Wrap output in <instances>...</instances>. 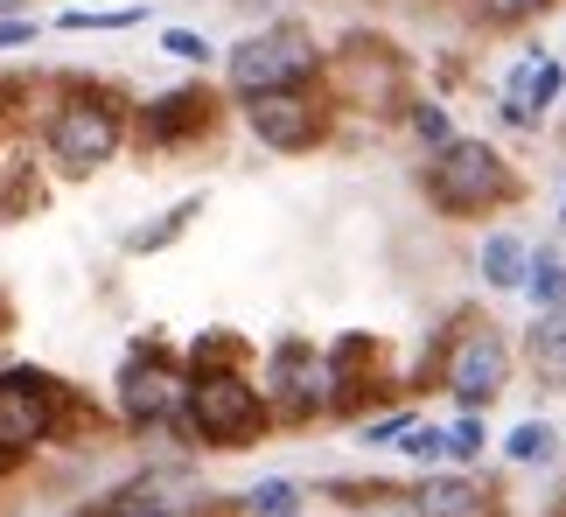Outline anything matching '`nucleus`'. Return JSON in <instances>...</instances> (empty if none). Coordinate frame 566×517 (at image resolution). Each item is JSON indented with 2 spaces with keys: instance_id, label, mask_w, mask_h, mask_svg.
<instances>
[{
  "instance_id": "nucleus-8",
  "label": "nucleus",
  "mask_w": 566,
  "mask_h": 517,
  "mask_svg": "<svg viewBox=\"0 0 566 517\" xmlns=\"http://www.w3.org/2000/svg\"><path fill=\"white\" fill-rule=\"evenodd\" d=\"M511 384V342L496 321H469L454 329L448 357H441V392L462 405V413H490V399Z\"/></svg>"
},
{
  "instance_id": "nucleus-5",
  "label": "nucleus",
  "mask_w": 566,
  "mask_h": 517,
  "mask_svg": "<svg viewBox=\"0 0 566 517\" xmlns=\"http://www.w3.org/2000/svg\"><path fill=\"white\" fill-rule=\"evenodd\" d=\"M77 399L63 392L50 371H35V363H14V371H0V455L29 462L42 455L63 426H71Z\"/></svg>"
},
{
  "instance_id": "nucleus-1",
  "label": "nucleus",
  "mask_w": 566,
  "mask_h": 517,
  "mask_svg": "<svg viewBox=\"0 0 566 517\" xmlns=\"http://www.w3.org/2000/svg\"><path fill=\"white\" fill-rule=\"evenodd\" d=\"M182 413L176 434H189L196 447H245L266 434V399H259V378H245L238 363H182Z\"/></svg>"
},
{
  "instance_id": "nucleus-18",
  "label": "nucleus",
  "mask_w": 566,
  "mask_h": 517,
  "mask_svg": "<svg viewBox=\"0 0 566 517\" xmlns=\"http://www.w3.org/2000/svg\"><path fill=\"white\" fill-rule=\"evenodd\" d=\"M301 483L294 476H259L252 489H245V517H301Z\"/></svg>"
},
{
  "instance_id": "nucleus-19",
  "label": "nucleus",
  "mask_w": 566,
  "mask_h": 517,
  "mask_svg": "<svg viewBox=\"0 0 566 517\" xmlns=\"http://www.w3.org/2000/svg\"><path fill=\"white\" fill-rule=\"evenodd\" d=\"M134 21H147V8H63L56 29L63 35H113V29H134Z\"/></svg>"
},
{
  "instance_id": "nucleus-28",
  "label": "nucleus",
  "mask_w": 566,
  "mask_h": 517,
  "mask_svg": "<svg viewBox=\"0 0 566 517\" xmlns=\"http://www.w3.org/2000/svg\"><path fill=\"white\" fill-rule=\"evenodd\" d=\"M35 35H42V29H35L29 14H8V21H0V50H29Z\"/></svg>"
},
{
  "instance_id": "nucleus-11",
  "label": "nucleus",
  "mask_w": 566,
  "mask_h": 517,
  "mask_svg": "<svg viewBox=\"0 0 566 517\" xmlns=\"http://www.w3.org/2000/svg\"><path fill=\"white\" fill-rule=\"evenodd\" d=\"M559 92H566V63L546 56V50H525L517 71H511V84H504V119L511 126H538L559 105Z\"/></svg>"
},
{
  "instance_id": "nucleus-25",
  "label": "nucleus",
  "mask_w": 566,
  "mask_h": 517,
  "mask_svg": "<svg viewBox=\"0 0 566 517\" xmlns=\"http://www.w3.org/2000/svg\"><path fill=\"white\" fill-rule=\"evenodd\" d=\"M161 50L176 56V63H217V42L196 35V29H161Z\"/></svg>"
},
{
  "instance_id": "nucleus-30",
  "label": "nucleus",
  "mask_w": 566,
  "mask_h": 517,
  "mask_svg": "<svg viewBox=\"0 0 566 517\" xmlns=\"http://www.w3.org/2000/svg\"><path fill=\"white\" fill-rule=\"evenodd\" d=\"M559 231H566V197H559Z\"/></svg>"
},
{
  "instance_id": "nucleus-12",
  "label": "nucleus",
  "mask_w": 566,
  "mask_h": 517,
  "mask_svg": "<svg viewBox=\"0 0 566 517\" xmlns=\"http://www.w3.org/2000/svg\"><path fill=\"white\" fill-rule=\"evenodd\" d=\"M210 134V92L203 84H182V92H161L140 105V140L147 147H176V140H196Z\"/></svg>"
},
{
  "instance_id": "nucleus-29",
  "label": "nucleus",
  "mask_w": 566,
  "mask_h": 517,
  "mask_svg": "<svg viewBox=\"0 0 566 517\" xmlns=\"http://www.w3.org/2000/svg\"><path fill=\"white\" fill-rule=\"evenodd\" d=\"M8 14H21V0H0V21H8Z\"/></svg>"
},
{
  "instance_id": "nucleus-4",
  "label": "nucleus",
  "mask_w": 566,
  "mask_h": 517,
  "mask_svg": "<svg viewBox=\"0 0 566 517\" xmlns=\"http://www.w3.org/2000/svg\"><path fill=\"white\" fill-rule=\"evenodd\" d=\"M322 77V50L315 35L301 29H252L245 42H231L224 50V84L231 98H266V92H301V84Z\"/></svg>"
},
{
  "instance_id": "nucleus-9",
  "label": "nucleus",
  "mask_w": 566,
  "mask_h": 517,
  "mask_svg": "<svg viewBox=\"0 0 566 517\" xmlns=\"http://www.w3.org/2000/svg\"><path fill=\"white\" fill-rule=\"evenodd\" d=\"M329 113L336 105L301 84V92H266V98H245V134L273 155H308V147L329 140Z\"/></svg>"
},
{
  "instance_id": "nucleus-23",
  "label": "nucleus",
  "mask_w": 566,
  "mask_h": 517,
  "mask_svg": "<svg viewBox=\"0 0 566 517\" xmlns=\"http://www.w3.org/2000/svg\"><path fill=\"white\" fill-rule=\"evenodd\" d=\"M391 447H399L406 462H420L427 476H433V468H448V434H441V426H433V420H412V426H406V434L391 441Z\"/></svg>"
},
{
  "instance_id": "nucleus-15",
  "label": "nucleus",
  "mask_w": 566,
  "mask_h": 517,
  "mask_svg": "<svg viewBox=\"0 0 566 517\" xmlns=\"http://www.w3.org/2000/svg\"><path fill=\"white\" fill-rule=\"evenodd\" d=\"M525 350H532V371L546 378L553 392H566V300L532 321V342H525Z\"/></svg>"
},
{
  "instance_id": "nucleus-3",
  "label": "nucleus",
  "mask_w": 566,
  "mask_h": 517,
  "mask_svg": "<svg viewBox=\"0 0 566 517\" xmlns=\"http://www.w3.org/2000/svg\"><path fill=\"white\" fill-rule=\"evenodd\" d=\"M126 134H134L126 105L92 92V84H77V92H63L50 105V119H42V155H50L63 176H98L105 161H119Z\"/></svg>"
},
{
  "instance_id": "nucleus-24",
  "label": "nucleus",
  "mask_w": 566,
  "mask_h": 517,
  "mask_svg": "<svg viewBox=\"0 0 566 517\" xmlns=\"http://www.w3.org/2000/svg\"><path fill=\"white\" fill-rule=\"evenodd\" d=\"M412 420H420L412 405H391V413H378V420H364V426H357V441H364V447H391Z\"/></svg>"
},
{
  "instance_id": "nucleus-22",
  "label": "nucleus",
  "mask_w": 566,
  "mask_h": 517,
  "mask_svg": "<svg viewBox=\"0 0 566 517\" xmlns=\"http://www.w3.org/2000/svg\"><path fill=\"white\" fill-rule=\"evenodd\" d=\"M448 434V468H475L483 462V447H490V420L483 413H462L454 426H441Z\"/></svg>"
},
{
  "instance_id": "nucleus-17",
  "label": "nucleus",
  "mask_w": 566,
  "mask_h": 517,
  "mask_svg": "<svg viewBox=\"0 0 566 517\" xmlns=\"http://www.w3.org/2000/svg\"><path fill=\"white\" fill-rule=\"evenodd\" d=\"M553 455H559V426L553 420H517L511 434H504V462H517V468L553 462Z\"/></svg>"
},
{
  "instance_id": "nucleus-2",
  "label": "nucleus",
  "mask_w": 566,
  "mask_h": 517,
  "mask_svg": "<svg viewBox=\"0 0 566 517\" xmlns=\"http://www.w3.org/2000/svg\"><path fill=\"white\" fill-rule=\"evenodd\" d=\"M420 189L441 218H490V210L517 203V168L496 155L490 140L475 134H454L448 147H433L427 168H420Z\"/></svg>"
},
{
  "instance_id": "nucleus-10",
  "label": "nucleus",
  "mask_w": 566,
  "mask_h": 517,
  "mask_svg": "<svg viewBox=\"0 0 566 517\" xmlns=\"http://www.w3.org/2000/svg\"><path fill=\"white\" fill-rule=\"evenodd\" d=\"M322 71H329V105H371V113H385V105H406V63L385 50V42H350L336 63L322 56Z\"/></svg>"
},
{
  "instance_id": "nucleus-26",
  "label": "nucleus",
  "mask_w": 566,
  "mask_h": 517,
  "mask_svg": "<svg viewBox=\"0 0 566 517\" xmlns=\"http://www.w3.org/2000/svg\"><path fill=\"white\" fill-rule=\"evenodd\" d=\"M357 504V517H412V504H406V489H364V497H350Z\"/></svg>"
},
{
  "instance_id": "nucleus-27",
  "label": "nucleus",
  "mask_w": 566,
  "mask_h": 517,
  "mask_svg": "<svg viewBox=\"0 0 566 517\" xmlns=\"http://www.w3.org/2000/svg\"><path fill=\"white\" fill-rule=\"evenodd\" d=\"M475 8H483V21H532V14H546V8H559V0H475Z\"/></svg>"
},
{
  "instance_id": "nucleus-16",
  "label": "nucleus",
  "mask_w": 566,
  "mask_h": 517,
  "mask_svg": "<svg viewBox=\"0 0 566 517\" xmlns=\"http://www.w3.org/2000/svg\"><path fill=\"white\" fill-rule=\"evenodd\" d=\"M517 294H532V308H538V315L559 308V300H566V258H559L553 245H538V252L525 258V287H517Z\"/></svg>"
},
{
  "instance_id": "nucleus-6",
  "label": "nucleus",
  "mask_w": 566,
  "mask_h": 517,
  "mask_svg": "<svg viewBox=\"0 0 566 517\" xmlns=\"http://www.w3.org/2000/svg\"><path fill=\"white\" fill-rule=\"evenodd\" d=\"M259 399H266V420H322L336 413V378L322 350L308 336H280L266 350V371H259Z\"/></svg>"
},
{
  "instance_id": "nucleus-7",
  "label": "nucleus",
  "mask_w": 566,
  "mask_h": 517,
  "mask_svg": "<svg viewBox=\"0 0 566 517\" xmlns=\"http://www.w3.org/2000/svg\"><path fill=\"white\" fill-rule=\"evenodd\" d=\"M182 363L155 350V342H140L134 357L119 363V378H113V413L126 434H161V426H176L182 413Z\"/></svg>"
},
{
  "instance_id": "nucleus-14",
  "label": "nucleus",
  "mask_w": 566,
  "mask_h": 517,
  "mask_svg": "<svg viewBox=\"0 0 566 517\" xmlns=\"http://www.w3.org/2000/svg\"><path fill=\"white\" fill-rule=\"evenodd\" d=\"M525 258H532V245L517 239V231H490L483 258H475V266H483V287L490 294H517L525 287Z\"/></svg>"
},
{
  "instance_id": "nucleus-13",
  "label": "nucleus",
  "mask_w": 566,
  "mask_h": 517,
  "mask_svg": "<svg viewBox=\"0 0 566 517\" xmlns=\"http://www.w3.org/2000/svg\"><path fill=\"white\" fill-rule=\"evenodd\" d=\"M406 504L412 517H483V489L454 468V476H420V489H406Z\"/></svg>"
},
{
  "instance_id": "nucleus-21",
  "label": "nucleus",
  "mask_w": 566,
  "mask_h": 517,
  "mask_svg": "<svg viewBox=\"0 0 566 517\" xmlns=\"http://www.w3.org/2000/svg\"><path fill=\"white\" fill-rule=\"evenodd\" d=\"M406 126H412V140H420L427 155L454 140V119H448V105H441V98H406Z\"/></svg>"
},
{
  "instance_id": "nucleus-20",
  "label": "nucleus",
  "mask_w": 566,
  "mask_h": 517,
  "mask_svg": "<svg viewBox=\"0 0 566 517\" xmlns=\"http://www.w3.org/2000/svg\"><path fill=\"white\" fill-rule=\"evenodd\" d=\"M196 210H203V197H182V203L168 210L161 224H140V231H126V252H134V258H140V252H161L168 239H182V231H189V218H196Z\"/></svg>"
}]
</instances>
